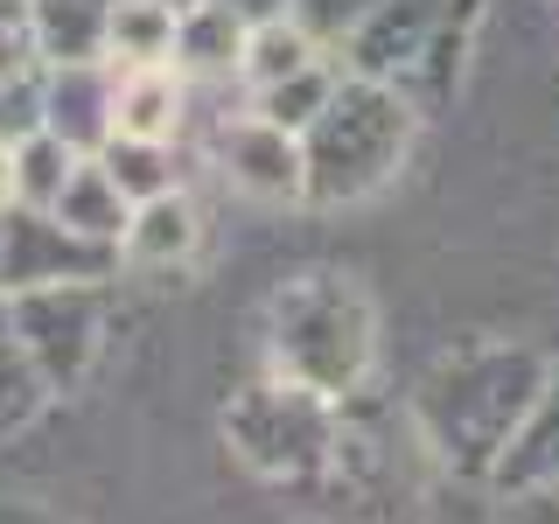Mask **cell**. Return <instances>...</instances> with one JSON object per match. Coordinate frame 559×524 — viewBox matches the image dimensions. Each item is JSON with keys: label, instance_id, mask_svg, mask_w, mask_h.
Returning <instances> with one entry per match:
<instances>
[{"label": "cell", "instance_id": "e0dca14e", "mask_svg": "<svg viewBox=\"0 0 559 524\" xmlns=\"http://www.w3.org/2000/svg\"><path fill=\"white\" fill-rule=\"evenodd\" d=\"M314 57H329V43L314 35L301 14H280V22H259L252 35H245V63H238V84H245V98L252 92H266V84L280 78H294V70H308Z\"/></svg>", "mask_w": 559, "mask_h": 524}, {"label": "cell", "instance_id": "9a60e30c", "mask_svg": "<svg viewBox=\"0 0 559 524\" xmlns=\"http://www.w3.org/2000/svg\"><path fill=\"white\" fill-rule=\"evenodd\" d=\"M524 483H559V364L546 371V392L532 398L524 427L511 433L497 476H489V489H524Z\"/></svg>", "mask_w": 559, "mask_h": 524}, {"label": "cell", "instance_id": "5b68a950", "mask_svg": "<svg viewBox=\"0 0 559 524\" xmlns=\"http://www.w3.org/2000/svg\"><path fill=\"white\" fill-rule=\"evenodd\" d=\"M343 433V406L294 378H252L245 392H231L224 406V448L238 454L245 476L273 483V489H308L329 468Z\"/></svg>", "mask_w": 559, "mask_h": 524}, {"label": "cell", "instance_id": "44dd1931", "mask_svg": "<svg viewBox=\"0 0 559 524\" xmlns=\"http://www.w3.org/2000/svg\"><path fill=\"white\" fill-rule=\"evenodd\" d=\"M105 168L119 175L133 203L182 189V147H147V140H105Z\"/></svg>", "mask_w": 559, "mask_h": 524}, {"label": "cell", "instance_id": "ba28073f", "mask_svg": "<svg viewBox=\"0 0 559 524\" xmlns=\"http://www.w3.org/2000/svg\"><path fill=\"white\" fill-rule=\"evenodd\" d=\"M63 279H119V252L78 238L57 210L14 203L0 217V294H35L63 287Z\"/></svg>", "mask_w": 559, "mask_h": 524}, {"label": "cell", "instance_id": "f546056e", "mask_svg": "<svg viewBox=\"0 0 559 524\" xmlns=\"http://www.w3.org/2000/svg\"><path fill=\"white\" fill-rule=\"evenodd\" d=\"M162 8H175V14H189V8H203V0H162Z\"/></svg>", "mask_w": 559, "mask_h": 524}, {"label": "cell", "instance_id": "ac0fdd59", "mask_svg": "<svg viewBox=\"0 0 559 524\" xmlns=\"http://www.w3.org/2000/svg\"><path fill=\"white\" fill-rule=\"evenodd\" d=\"M343 78H349V70H343V49H329V57H314L308 70H294V78L266 84V92H252L245 105H252L259 119H273V127H287V133H308L314 119H322V105L336 98Z\"/></svg>", "mask_w": 559, "mask_h": 524}, {"label": "cell", "instance_id": "4fadbf2b", "mask_svg": "<svg viewBox=\"0 0 559 524\" xmlns=\"http://www.w3.org/2000/svg\"><path fill=\"white\" fill-rule=\"evenodd\" d=\"M57 217L78 238L112 245V252H119V238H127V224H133V196L119 189V175L105 168V154H84V162L70 168V182H63V196H57Z\"/></svg>", "mask_w": 559, "mask_h": 524}, {"label": "cell", "instance_id": "cb8c5ba5", "mask_svg": "<svg viewBox=\"0 0 559 524\" xmlns=\"http://www.w3.org/2000/svg\"><path fill=\"white\" fill-rule=\"evenodd\" d=\"M43 70V49H35V22H28V0H0V84Z\"/></svg>", "mask_w": 559, "mask_h": 524}, {"label": "cell", "instance_id": "7402d4cb", "mask_svg": "<svg viewBox=\"0 0 559 524\" xmlns=\"http://www.w3.org/2000/svg\"><path fill=\"white\" fill-rule=\"evenodd\" d=\"M84 154L70 147V140H57V133H35V140H22L14 147V175H22V203L28 210H57V196H63V182H70V168H78Z\"/></svg>", "mask_w": 559, "mask_h": 524}, {"label": "cell", "instance_id": "603a6c76", "mask_svg": "<svg viewBox=\"0 0 559 524\" xmlns=\"http://www.w3.org/2000/svg\"><path fill=\"white\" fill-rule=\"evenodd\" d=\"M49 133V105H43V70H28V78H8L0 84V140L8 147H22V140Z\"/></svg>", "mask_w": 559, "mask_h": 524}, {"label": "cell", "instance_id": "277c9868", "mask_svg": "<svg viewBox=\"0 0 559 524\" xmlns=\"http://www.w3.org/2000/svg\"><path fill=\"white\" fill-rule=\"evenodd\" d=\"M419 105L378 78H343L336 98L322 105V119L301 133L308 154V203L314 210H349L371 203L413 154Z\"/></svg>", "mask_w": 559, "mask_h": 524}, {"label": "cell", "instance_id": "83f0119b", "mask_svg": "<svg viewBox=\"0 0 559 524\" xmlns=\"http://www.w3.org/2000/svg\"><path fill=\"white\" fill-rule=\"evenodd\" d=\"M217 8H231L245 28H259V22H280V14H294V0H217Z\"/></svg>", "mask_w": 559, "mask_h": 524}, {"label": "cell", "instance_id": "d6986e66", "mask_svg": "<svg viewBox=\"0 0 559 524\" xmlns=\"http://www.w3.org/2000/svg\"><path fill=\"white\" fill-rule=\"evenodd\" d=\"M49 398H57V392H49L43 371H35L22 329H14V308H8V294H0V441L22 433V427H35Z\"/></svg>", "mask_w": 559, "mask_h": 524}, {"label": "cell", "instance_id": "6da1fadb", "mask_svg": "<svg viewBox=\"0 0 559 524\" xmlns=\"http://www.w3.org/2000/svg\"><path fill=\"white\" fill-rule=\"evenodd\" d=\"M546 371L552 364L524 343H462L448 357H433L413 392L419 448L441 468H454V476L489 483L511 433L532 413V398L546 392Z\"/></svg>", "mask_w": 559, "mask_h": 524}, {"label": "cell", "instance_id": "ffe728a7", "mask_svg": "<svg viewBox=\"0 0 559 524\" xmlns=\"http://www.w3.org/2000/svg\"><path fill=\"white\" fill-rule=\"evenodd\" d=\"M175 28H182V14L162 8V0H119V8H112V43H105V63H119V70L175 63Z\"/></svg>", "mask_w": 559, "mask_h": 524}, {"label": "cell", "instance_id": "52a82bcc", "mask_svg": "<svg viewBox=\"0 0 559 524\" xmlns=\"http://www.w3.org/2000/svg\"><path fill=\"white\" fill-rule=\"evenodd\" d=\"M8 308L49 392H84L105 357V336H112V279H63V287L8 294Z\"/></svg>", "mask_w": 559, "mask_h": 524}, {"label": "cell", "instance_id": "7c38bea8", "mask_svg": "<svg viewBox=\"0 0 559 524\" xmlns=\"http://www.w3.org/2000/svg\"><path fill=\"white\" fill-rule=\"evenodd\" d=\"M112 63H43V105H49V133L70 140L78 154H105L112 140Z\"/></svg>", "mask_w": 559, "mask_h": 524}, {"label": "cell", "instance_id": "2e32d148", "mask_svg": "<svg viewBox=\"0 0 559 524\" xmlns=\"http://www.w3.org/2000/svg\"><path fill=\"white\" fill-rule=\"evenodd\" d=\"M245 28L231 8H217V0H203V8L182 14V28H175V63L189 70V84H210V78H238L245 63Z\"/></svg>", "mask_w": 559, "mask_h": 524}, {"label": "cell", "instance_id": "f1b7e54d", "mask_svg": "<svg viewBox=\"0 0 559 524\" xmlns=\"http://www.w3.org/2000/svg\"><path fill=\"white\" fill-rule=\"evenodd\" d=\"M14 203H22V175H14V147L0 140V217H8Z\"/></svg>", "mask_w": 559, "mask_h": 524}, {"label": "cell", "instance_id": "5bb4252c", "mask_svg": "<svg viewBox=\"0 0 559 524\" xmlns=\"http://www.w3.org/2000/svg\"><path fill=\"white\" fill-rule=\"evenodd\" d=\"M112 8H119V0H28L43 63H105Z\"/></svg>", "mask_w": 559, "mask_h": 524}, {"label": "cell", "instance_id": "3957f363", "mask_svg": "<svg viewBox=\"0 0 559 524\" xmlns=\"http://www.w3.org/2000/svg\"><path fill=\"white\" fill-rule=\"evenodd\" d=\"M489 0H371L357 28L343 35V70L349 78H378L419 105V119L441 112L462 84L468 43H476Z\"/></svg>", "mask_w": 559, "mask_h": 524}, {"label": "cell", "instance_id": "4316f807", "mask_svg": "<svg viewBox=\"0 0 559 524\" xmlns=\"http://www.w3.org/2000/svg\"><path fill=\"white\" fill-rule=\"evenodd\" d=\"M0 524H70V517L49 511V503H28V497H0Z\"/></svg>", "mask_w": 559, "mask_h": 524}, {"label": "cell", "instance_id": "4dcf8cb0", "mask_svg": "<svg viewBox=\"0 0 559 524\" xmlns=\"http://www.w3.org/2000/svg\"><path fill=\"white\" fill-rule=\"evenodd\" d=\"M552 8H559V0H552Z\"/></svg>", "mask_w": 559, "mask_h": 524}, {"label": "cell", "instance_id": "7a4b0ae2", "mask_svg": "<svg viewBox=\"0 0 559 524\" xmlns=\"http://www.w3.org/2000/svg\"><path fill=\"white\" fill-rule=\"evenodd\" d=\"M266 371L308 384V392L336 398V406L371 392L378 308H371V294H364L357 273L308 266L273 294V308H266Z\"/></svg>", "mask_w": 559, "mask_h": 524}, {"label": "cell", "instance_id": "9c48e42d", "mask_svg": "<svg viewBox=\"0 0 559 524\" xmlns=\"http://www.w3.org/2000/svg\"><path fill=\"white\" fill-rule=\"evenodd\" d=\"M210 168H217V182L231 189L245 203H308V154H301V133L273 127V119H259L252 105L231 119H217V133H210Z\"/></svg>", "mask_w": 559, "mask_h": 524}, {"label": "cell", "instance_id": "484cf974", "mask_svg": "<svg viewBox=\"0 0 559 524\" xmlns=\"http://www.w3.org/2000/svg\"><path fill=\"white\" fill-rule=\"evenodd\" d=\"M364 8H371V0H294V14H301V22L322 35L329 49H336L343 35L357 28V14H364Z\"/></svg>", "mask_w": 559, "mask_h": 524}, {"label": "cell", "instance_id": "8fae6325", "mask_svg": "<svg viewBox=\"0 0 559 524\" xmlns=\"http://www.w3.org/2000/svg\"><path fill=\"white\" fill-rule=\"evenodd\" d=\"M197 245H203L197 203H189L182 189H168V196L133 203V224H127V238H119V273H133V279H175L189 259H197Z\"/></svg>", "mask_w": 559, "mask_h": 524}, {"label": "cell", "instance_id": "d4e9b609", "mask_svg": "<svg viewBox=\"0 0 559 524\" xmlns=\"http://www.w3.org/2000/svg\"><path fill=\"white\" fill-rule=\"evenodd\" d=\"M497 524H559V483L497 489Z\"/></svg>", "mask_w": 559, "mask_h": 524}, {"label": "cell", "instance_id": "30bf717a", "mask_svg": "<svg viewBox=\"0 0 559 524\" xmlns=\"http://www.w3.org/2000/svg\"><path fill=\"white\" fill-rule=\"evenodd\" d=\"M119 70V63H112ZM189 112H197V84L182 63H140L119 70L112 84V140H147V147H182Z\"/></svg>", "mask_w": 559, "mask_h": 524}, {"label": "cell", "instance_id": "8992f818", "mask_svg": "<svg viewBox=\"0 0 559 524\" xmlns=\"http://www.w3.org/2000/svg\"><path fill=\"white\" fill-rule=\"evenodd\" d=\"M301 497L329 503V517H343V524H413L419 517L413 462L399 454V441L378 427V413L364 406V398L343 406L336 454H329V468L301 489Z\"/></svg>", "mask_w": 559, "mask_h": 524}]
</instances>
